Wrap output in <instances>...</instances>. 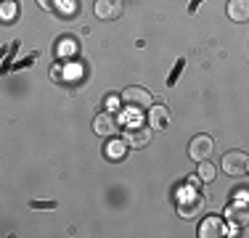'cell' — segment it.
<instances>
[{
	"mask_svg": "<svg viewBox=\"0 0 249 238\" xmlns=\"http://www.w3.org/2000/svg\"><path fill=\"white\" fill-rule=\"evenodd\" d=\"M199 177H201L204 183H212V180H215V167L207 162V159H204V162H199Z\"/></svg>",
	"mask_w": 249,
	"mask_h": 238,
	"instance_id": "12",
	"label": "cell"
},
{
	"mask_svg": "<svg viewBox=\"0 0 249 238\" xmlns=\"http://www.w3.org/2000/svg\"><path fill=\"white\" fill-rule=\"evenodd\" d=\"M249 170V156L244 151H228L223 156V172L231 177H241Z\"/></svg>",
	"mask_w": 249,
	"mask_h": 238,
	"instance_id": "2",
	"label": "cell"
},
{
	"mask_svg": "<svg viewBox=\"0 0 249 238\" xmlns=\"http://www.w3.org/2000/svg\"><path fill=\"white\" fill-rule=\"evenodd\" d=\"M199 236L201 238H217V236H223V220L207 217L204 222L199 225Z\"/></svg>",
	"mask_w": 249,
	"mask_h": 238,
	"instance_id": "11",
	"label": "cell"
},
{
	"mask_svg": "<svg viewBox=\"0 0 249 238\" xmlns=\"http://www.w3.org/2000/svg\"><path fill=\"white\" fill-rule=\"evenodd\" d=\"M201 204H204V199H201L199 193H194V188H186V199L180 201V206H178V214L188 220L201 209Z\"/></svg>",
	"mask_w": 249,
	"mask_h": 238,
	"instance_id": "6",
	"label": "cell"
},
{
	"mask_svg": "<svg viewBox=\"0 0 249 238\" xmlns=\"http://www.w3.org/2000/svg\"><path fill=\"white\" fill-rule=\"evenodd\" d=\"M122 106L127 111L151 109V106H154V95L146 90V87H127V90H122Z\"/></svg>",
	"mask_w": 249,
	"mask_h": 238,
	"instance_id": "1",
	"label": "cell"
},
{
	"mask_svg": "<svg viewBox=\"0 0 249 238\" xmlns=\"http://www.w3.org/2000/svg\"><path fill=\"white\" fill-rule=\"evenodd\" d=\"M170 124V109L164 106H151L149 109V127L151 130H164Z\"/></svg>",
	"mask_w": 249,
	"mask_h": 238,
	"instance_id": "8",
	"label": "cell"
},
{
	"mask_svg": "<svg viewBox=\"0 0 249 238\" xmlns=\"http://www.w3.org/2000/svg\"><path fill=\"white\" fill-rule=\"evenodd\" d=\"M124 151H127V146H124L122 140H111L109 143V159H120V156H124Z\"/></svg>",
	"mask_w": 249,
	"mask_h": 238,
	"instance_id": "13",
	"label": "cell"
},
{
	"mask_svg": "<svg viewBox=\"0 0 249 238\" xmlns=\"http://www.w3.org/2000/svg\"><path fill=\"white\" fill-rule=\"evenodd\" d=\"M199 3H201V0H194V3H191V8H188V11H191V14H194V11L199 8Z\"/></svg>",
	"mask_w": 249,
	"mask_h": 238,
	"instance_id": "17",
	"label": "cell"
},
{
	"mask_svg": "<svg viewBox=\"0 0 249 238\" xmlns=\"http://www.w3.org/2000/svg\"><path fill=\"white\" fill-rule=\"evenodd\" d=\"M93 11L101 21H114L124 14V0H96Z\"/></svg>",
	"mask_w": 249,
	"mask_h": 238,
	"instance_id": "3",
	"label": "cell"
},
{
	"mask_svg": "<svg viewBox=\"0 0 249 238\" xmlns=\"http://www.w3.org/2000/svg\"><path fill=\"white\" fill-rule=\"evenodd\" d=\"M127 143H130V148H143V146H149L151 143V127H130L127 130Z\"/></svg>",
	"mask_w": 249,
	"mask_h": 238,
	"instance_id": "9",
	"label": "cell"
},
{
	"mask_svg": "<svg viewBox=\"0 0 249 238\" xmlns=\"http://www.w3.org/2000/svg\"><path fill=\"white\" fill-rule=\"evenodd\" d=\"M228 19L249 21V0H228Z\"/></svg>",
	"mask_w": 249,
	"mask_h": 238,
	"instance_id": "10",
	"label": "cell"
},
{
	"mask_svg": "<svg viewBox=\"0 0 249 238\" xmlns=\"http://www.w3.org/2000/svg\"><path fill=\"white\" fill-rule=\"evenodd\" d=\"M186 67V58H180V61H178V67L173 69V74H170V80H167V85H175L178 82V74H180V69Z\"/></svg>",
	"mask_w": 249,
	"mask_h": 238,
	"instance_id": "15",
	"label": "cell"
},
{
	"mask_svg": "<svg viewBox=\"0 0 249 238\" xmlns=\"http://www.w3.org/2000/svg\"><path fill=\"white\" fill-rule=\"evenodd\" d=\"M225 220H228L231 228H247L249 225V206L244 204H231L228 209H225Z\"/></svg>",
	"mask_w": 249,
	"mask_h": 238,
	"instance_id": "7",
	"label": "cell"
},
{
	"mask_svg": "<svg viewBox=\"0 0 249 238\" xmlns=\"http://www.w3.org/2000/svg\"><path fill=\"white\" fill-rule=\"evenodd\" d=\"M0 16H3V21H11V19H14V16H16V3H14V0H3Z\"/></svg>",
	"mask_w": 249,
	"mask_h": 238,
	"instance_id": "14",
	"label": "cell"
},
{
	"mask_svg": "<svg viewBox=\"0 0 249 238\" xmlns=\"http://www.w3.org/2000/svg\"><path fill=\"white\" fill-rule=\"evenodd\" d=\"M93 133L101 135V138H114L120 133V124H117V119L111 114H98L93 119Z\"/></svg>",
	"mask_w": 249,
	"mask_h": 238,
	"instance_id": "5",
	"label": "cell"
},
{
	"mask_svg": "<svg viewBox=\"0 0 249 238\" xmlns=\"http://www.w3.org/2000/svg\"><path fill=\"white\" fill-rule=\"evenodd\" d=\"M215 151V140L210 135H194L191 143H188V153H191L194 162H204L210 159V153Z\"/></svg>",
	"mask_w": 249,
	"mask_h": 238,
	"instance_id": "4",
	"label": "cell"
},
{
	"mask_svg": "<svg viewBox=\"0 0 249 238\" xmlns=\"http://www.w3.org/2000/svg\"><path fill=\"white\" fill-rule=\"evenodd\" d=\"M37 3H40V5H43V8H48V11L53 8V0H37Z\"/></svg>",
	"mask_w": 249,
	"mask_h": 238,
	"instance_id": "16",
	"label": "cell"
}]
</instances>
